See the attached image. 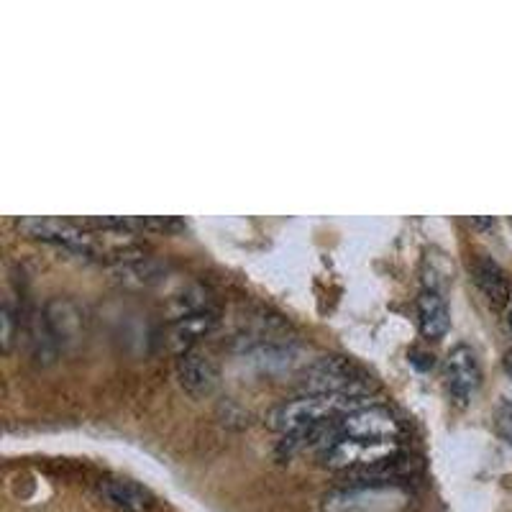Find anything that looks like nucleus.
Instances as JSON below:
<instances>
[{"mask_svg": "<svg viewBox=\"0 0 512 512\" xmlns=\"http://www.w3.org/2000/svg\"><path fill=\"white\" fill-rule=\"evenodd\" d=\"M374 405L367 397H351V395H303L295 400L282 402L280 408L269 413V428L274 431L290 433L308 431V428H320V425L338 423L354 410Z\"/></svg>", "mask_w": 512, "mask_h": 512, "instance_id": "nucleus-1", "label": "nucleus"}, {"mask_svg": "<svg viewBox=\"0 0 512 512\" xmlns=\"http://www.w3.org/2000/svg\"><path fill=\"white\" fill-rule=\"evenodd\" d=\"M303 387L308 395L367 397L372 377L346 356H320L303 372Z\"/></svg>", "mask_w": 512, "mask_h": 512, "instance_id": "nucleus-3", "label": "nucleus"}, {"mask_svg": "<svg viewBox=\"0 0 512 512\" xmlns=\"http://www.w3.org/2000/svg\"><path fill=\"white\" fill-rule=\"evenodd\" d=\"M100 495L108 505L121 512H149L154 505L152 492L128 477L103 479L100 482Z\"/></svg>", "mask_w": 512, "mask_h": 512, "instance_id": "nucleus-9", "label": "nucleus"}, {"mask_svg": "<svg viewBox=\"0 0 512 512\" xmlns=\"http://www.w3.org/2000/svg\"><path fill=\"white\" fill-rule=\"evenodd\" d=\"M472 277L474 285L487 297V303L492 308H505L507 300H510V282H507V274L502 272V267L495 259L477 256L472 262Z\"/></svg>", "mask_w": 512, "mask_h": 512, "instance_id": "nucleus-10", "label": "nucleus"}, {"mask_svg": "<svg viewBox=\"0 0 512 512\" xmlns=\"http://www.w3.org/2000/svg\"><path fill=\"white\" fill-rule=\"evenodd\" d=\"M216 320L218 318L213 310H198V313L185 315V318H177L175 323H172V328H169V341H172V346L180 349L182 354V351L192 349V344H195L200 336H205L210 328L216 326Z\"/></svg>", "mask_w": 512, "mask_h": 512, "instance_id": "nucleus-12", "label": "nucleus"}, {"mask_svg": "<svg viewBox=\"0 0 512 512\" xmlns=\"http://www.w3.org/2000/svg\"><path fill=\"white\" fill-rule=\"evenodd\" d=\"M400 441H359V438H338L331 448L323 451V464L336 472H354L364 466L379 464L400 454Z\"/></svg>", "mask_w": 512, "mask_h": 512, "instance_id": "nucleus-4", "label": "nucleus"}, {"mask_svg": "<svg viewBox=\"0 0 512 512\" xmlns=\"http://www.w3.org/2000/svg\"><path fill=\"white\" fill-rule=\"evenodd\" d=\"M338 433L341 438H359V441H397L402 436V425L382 405H367L338 420Z\"/></svg>", "mask_w": 512, "mask_h": 512, "instance_id": "nucleus-5", "label": "nucleus"}, {"mask_svg": "<svg viewBox=\"0 0 512 512\" xmlns=\"http://www.w3.org/2000/svg\"><path fill=\"white\" fill-rule=\"evenodd\" d=\"M448 305L443 300L441 292L436 290H423L418 297V323H420V333L425 338H441L443 333L448 331Z\"/></svg>", "mask_w": 512, "mask_h": 512, "instance_id": "nucleus-11", "label": "nucleus"}, {"mask_svg": "<svg viewBox=\"0 0 512 512\" xmlns=\"http://www.w3.org/2000/svg\"><path fill=\"white\" fill-rule=\"evenodd\" d=\"M175 372H177V379H180V384H182V390L192 397L213 395L218 387V379H221V372H218L216 361L198 349L182 351V354L177 356Z\"/></svg>", "mask_w": 512, "mask_h": 512, "instance_id": "nucleus-8", "label": "nucleus"}, {"mask_svg": "<svg viewBox=\"0 0 512 512\" xmlns=\"http://www.w3.org/2000/svg\"><path fill=\"white\" fill-rule=\"evenodd\" d=\"M443 379H446V392L456 405H469L474 392L482 384V369L474 349L469 346H454L446 356V367H443Z\"/></svg>", "mask_w": 512, "mask_h": 512, "instance_id": "nucleus-6", "label": "nucleus"}, {"mask_svg": "<svg viewBox=\"0 0 512 512\" xmlns=\"http://www.w3.org/2000/svg\"><path fill=\"white\" fill-rule=\"evenodd\" d=\"M413 492L405 484H346L323 497V512H408Z\"/></svg>", "mask_w": 512, "mask_h": 512, "instance_id": "nucleus-2", "label": "nucleus"}, {"mask_svg": "<svg viewBox=\"0 0 512 512\" xmlns=\"http://www.w3.org/2000/svg\"><path fill=\"white\" fill-rule=\"evenodd\" d=\"M495 425H497V431H500V436L512 446V402L510 400L497 402Z\"/></svg>", "mask_w": 512, "mask_h": 512, "instance_id": "nucleus-13", "label": "nucleus"}, {"mask_svg": "<svg viewBox=\"0 0 512 512\" xmlns=\"http://www.w3.org/2000/svg\"><path fill=\"white\" fill-rule=\"evenodd\" d=\"M507 326H510V331H512V310H510V315H507Z\"/></svg>", "mask_w": 512, "mask_h": 512, "instance_id": "nucleus-16", "label": "nucleus"}, {"mask_svg": "<svg viewBox=\"0 0 512 512\" xmlns=\"http://www.w3.org/2000/svg\"><path fill=\"white\" fill-rule=\"evenodd\" d=\"M505 369H507V374L512 377V351H507L505 354Z\"/></svg>", "mask_w": 512, "mask_h": 512, "instance_id": "nucleus-15", "label": "nucleus"}, {"mask_svg": "<svg viewBox=\"0 0 512 512\" xmlns=\"http://www.w3.org/2000/svg\"><path fill=\"white\" fill-rule=\"evenodd\" d=\"M18 310L13 308L11 300H6L3 303V310H0V320H3V351H11V344H13V333H16V318H18Z\"/></svg>", "mask_w": 512, "mask_h": 512, "instance_id": "nucleus-14", "label": "nucleus"}, {"mask_svg": "<svg viewBox=\"0 0 512 512\" xmlns=\"http://www.w3.org/2000/svg\"><path fill=\"white\" fill-rule=\"evenodd\" d=\"M41 320H44V328H47L49 338H52L57 349L80 344L82 336H85V310L72 297L49 300Z\"/></svg>", "mask_w": 512, "mask_h": 512, "instance_id": "nucleus-7", "label": "nucleus"}]
</instances>
